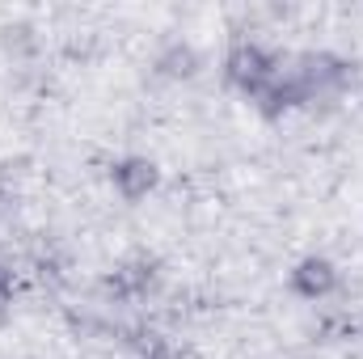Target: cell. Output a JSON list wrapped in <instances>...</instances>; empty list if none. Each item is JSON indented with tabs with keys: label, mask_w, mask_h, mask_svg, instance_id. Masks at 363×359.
Masks as SVG:
<instances>
[{
	"label": "cell",
	"mask_w": 363,
	"mask_h": 359,
	"mask_svg": "<svg viewBox=\"0 0 363 359\" xmlns=\"http://www.w3.org/2000/svg\"><path fill=\"white\" fill-rule=\"evenodd\" d=\"M351 68L330 55V51H304L296 60L283 64V81H279V101L283 106H308V101H334L347 89Z\"/></svg>",
	"instance_id": "cell-1"
},
{
	"label": "cell",
	"mask_w": 363,
	"mask_h": 359,
	"mask_svg": "<svg viewBox=\"0 0 363 359\" xmlns=\"http://www.w3.org/2000/svg\"><path fill=\"white\" fill-rule=\"evenodd\" d=\"M283 55H274L258 43H241L228 55V81L241 93H250L254 101H262L267 110H279V81H283Z\"/></svg>",
	"instance_id": "cell-2"
},
{
	"label": "cell",
	"mask_w": 363,
	"mask_h": 359,
	"mask_svg": "<svg viewBox=\"0 0 363 359\" xmlns=\"http://www.w3.org/2000/svg\"><path fill=\"white\" fill-rule=\"evenodd\" d=\"M157 165L148 161V157H127V161H118L114 170H110V182H114V190L127 199V203H135V199H144L152 186H157Z\"/></svg>",
	"instance_id": "cell-3"
},
{
	"label": "cell",
	"mask_w": 363,
	"mask_h": 359,
	"mask_svg": "<svg viewBox=\"0 0 363 359\" xmlns=\"http://www.w3.org/2000/svg\"><path fill=\"white\" fill-rule=\"evenodd\" d=\"M291 287L304 296V300H325L334 287H338V267L330 258H304L300 267L291 270Z\"/></svg>",
	"instance_id": "cell-4"
},
{
	"label": "cell",
	"mask_w": 363,
	"mask_h": 359,
	"mask_svg": "<svg viewBox=\"0 0 363 359\" xmlns=\"http://www.w3.org/2000/svg\"><path fill=\"white\" fill-rule=\"evenodd\" d=\"M152 283H157V263H148V258H135V263H127V267L114 270L106 287H110L118 300H144V296L152 292Z\"/></svg>",
	"instance_id": "cell-5"
},
{
	"label": "cell",
	"mask_w": 363,
	"mask_h": 359,
	"mask_svg": "<svg viewBox=\"0 0 363 359\" xmlns=\"http://www.w3.org/2000/svg\"><path fill=\"white\" fill-rule=\"evenodd\" d=\"M199 64H203V60H199V51H194L190 43H178V38H174V43H165V51H161V60H157V68H161V72H169V77H194V72H199Z\"/></svg>",
	"instance_id": "cell-6"
},
{
	"label": "cell",
	"mask_w": 363,
	"mask_h": 359,
	"mask_svg": "<svg viewBox=\"0 0 363 359\" xmlns=\"http://www.w3.org/2000/svg\"><path fill=\"white\" fill-rule=\"evenodd\" d=\"M9 300H13V275H9L4 263H0V321L9 317Z\"/></svg>",
	"instance_id": "cell-7"
},
{
	"label": "cell",
	"mask_w": 363,
	"mask_h": 359,
	"mask_svg": "<svg viewBox=\"0 0 363 359\" xmlns=\"http://www.w3.org/2000/svg\"><path fill=\"white\" fill-rule=\"evenodd\" d=\"M9 207V178H4V170H0V211Z\"/></svg>",
	"instance_id": "cell-8"
}]
</instances>
